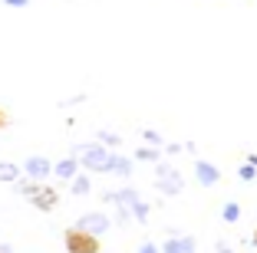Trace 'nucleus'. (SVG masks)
Instances as JSON below:
<instances>
[{
	"label": "nucleus",
	"mask_w": 257,
	"mask_h": 253,
	"mask_svg": "<svg viewBox=\"0 0 257 253\" xmlns=\"http://www.w3.org/2000/svg\"><path fill=\"white\" fill-rule=\"evenodd\" d=\"M27 201H30L37 210H53L56 204H60V191H53L50 184H43V181H40V184H37V191H33L30 197H27Z\"/></svg>",
	"instance_id": "6"
},
{
	"label": "nucleus",
	"mask_w": 257,
	"mask_h": 253,
	"mask_svg": "<svg viewBox=\"0 0 257 253\" xmlns=\"http://www.w3.org/2000/svg\"><path fill=\"white\" fill-rule=\"evenodd\" d=\"M7 122H10V119H7V112L0 109V128H7Z\"/></svg>",
	"instance_id": "23"
},
{
	"label": "nucleus",
	"mask_w": 257,
	"mask_h": 253,
	"mask_svg": "<svg viewBox=\"0 0 257 253\" xmlns=\"http://www.w3.org/2000/svg\"><path fill=\"white\" fill-rule=\"evenodd\" d=\"M20 164H14V161H0V181H7V184H17L20 181Z\"/></svg>",
	"instance_id": "12"
},
{
	"label": "nucleus",
	"mask_w": 257,
	"mask_h": 253,
	"mask_svg": "<svg viewBox=\"0 0 257 253\" xmlns=\"http://www.w3.org/2000/svg\"><path fill=\"white\" fill-rule=\"evenodd\" d=\"M4 4H7V7H27L30 0H4Z\"/></svg>",
	"instance_id": "21"
},
{
	"label": "nucleus",
	"mask_w": 257,
	"mask_h": 253,
	"mask_svg": "<svg viewBox=\"0 0 257 253\" xmlns=\"http://www.w3.org/2000/svg\"><path fill=\"white\" fill-rule=\"evenodd\" d=\"M155 184H159V191L165 194V197H178V194L185 191L182 171H178L175 164H162V161H159V168H155Z\"/></svg>",
	"instance_id": "3"
},
{
	"label": "nucleus",
	"mask_w": 257,
	"mask_h": 253,
	"mask_svg": "<svg viewBox=\"0 0 257 253\" xmlns=\"http://www.w3.org/2000/svg\"><path fill=\"white\" fill-rule=\"evenodd\" d=\"M73 158L79 161V171H86V174H109V158H112V151L102 148L99 142H92V145H79V148L73 151Z\"/></svg>",
	"instance_id": "1"
},
{
	"label": "nucleus",
	"mask_w": 257,
	"mask_h": 253,
	"mask_svg": "<svg viewBox=\"0 0 257 253\" xmlns=\"http://www.w3.org/2000/svg\"><path fill=\"white\" fill-rule=\"evenodd\" d=\"M198 240L195 237H168L165 243L159 246V253H195Z\"/></svg>",
	"instance_id": "8"
},
{
	"label": "nucleus",
	"mask_w": 257,
	"mask_h": 253,
	"mask_svg": "<svg viewBox=\"0 0 257 253\" xmlns=\"http://www.w3.org/2000/svg\"><path fill=\"white\" fill-rule=\"evenodd\" d=\"M128 217H132L128 207H115V220H119V223H128Z\"/></svg>",
	"instance_id": "19"
},
{
	"label": "nucleus",
	"mask_w": 257,
	"mask_h": 253,
	"mask_svg": "<svg viewBox=\"0 0 257 253\" xmlns=\"http://www.w3.org/2000/svg\"><path fill=\"white\" fill-rule=\"evenodd\" d=\"M159 148H149V145H142V148L136 151V161H152V164H159Z\"/></svg>",
	"instance_id": "14"
},
{
	"label": "nucleus",
	"mask_w": 257,
	"mask_h": 253,
	"mask_svg": "<svg viewBox=\"0 0 257 253\" xmlns=\"http://www.w3.org/2000/svg\"><path fill=\"white\" fill-rule=\"evenodd\" d=\"M214 253H234V250H231V246H224V243H218V246H214Z\"/></svg>",
	"instance_id": "22"
},
{
	"label": "nucleus",
	"mask_w": 257,
	"mask_h": 253,
	"mask_svg": "<svg viewBox=\"0 0 257 253\" xmlns=\"http://www.w3.org/2000/svg\"><path fill=\"white\" fill-rule=\"evenodd\" d=\"M73 227H79V230H86V233H92V237H102V233L112 227V217H106L102 210H89V214H83L79 220L73 223Z\"/></svg>",
	"instance_id": "4"
},
{
	"label": "nucleus",
	"mask_w": 257,
	"mask_h": 253,
	"mask_svg": "<svg viewBox=\"0 0 257 253\" xmlns=\"http://www.w3.org/2000/svg\"><path fill=\"white\" fill-rule=\"evenodd\" d=\"M119 142H122V138L115 132H99V145H102V148L112 151V148H119Z\"/></svg>",
	"instance_id": "16"
},
{
	"label": "nucleus",
	"mask_w": 257,
	"mask_h": 253,
	"mask_svg": "<svg viewBox=\"0 0 257 253\" xmlns=\"http://www.w3.org/2000/svg\"><path fill=\"white\" fill-rule=\"evenodd\" d=\"M237 178H241V181H254V178H257V171L250 168V164H241V168H237Z\"/></svg>",
	"instance_id": "18"
},
{
	"label": "nucleus",
	"mask_w": 257,
	"mask_h": 253,
	"mask_svg": "<svg viewBox=\"0 0 257 253\" xmlns=\"http://www.w3.org/2000/svg\"><path fill=\"white\" fill-rule=\"evenodd\" d=\"M63 246H66V253H102L99 237L79 230V227H66L63 230Z\"/></svg>",
	"instance_id": "2"
},
{
	"label": "nucleus",
	"mask_w": 257,
	"mask_h": 253,
	"mask_svg": "<svg viewBox=\"0 0 257 253\" xmlns=\"http://www.w3.org/2000/svg\"><path fill=\"white\" fill-rule=\"evenodd\" d=\"M195 178H198L201 187H214L221 181V168L211 164V161H204V158H198V161H195Z\"/></svg>",
	"instance_id": "7"
},
{
	"label": "nucleus",
	"mask_w": 257,
	"mask_h": 253,
	"mask_svg": "<svg viewBox=\"0 0 257 253\" xmlns=\"http://www.w3.org/2000/svg\"><path fill=\"white\" fill-rule=\"evenodd\" d=\"M20 171L27 174L30 181H43V178H50V174H53V161H50V158H43V155H30L27 161L20 164Z\"/></svg>",
	"instance_id": "5"
},
{
	"label": "nucleus",
	"mask_w": 257,
	"mask_h": 253,
	"mask_svg": "<svg viewBox=\"0 0 257 253\" xmlns=\"http://www.w3.org/2000/svg\"><path fill=\"white\" fill-rule=\"evenodd\" d=\"M53 174H56L60 181H73L76 174H79V161H76L73 155L63 158V161H56V164H53Z\"/></svg>",
	"instance_id": "9"
},
{
	"label": "nucleus",
	"mask_w": 257,
	"mask_h": 253,
	"mask_svg": "<svg viewBox=\"0 0 257 253\" xmlns=\"http://www.w3.org/2000/svg\"><path fill=\"white\" fill-rule=\"evenodd\" d=\"M132 171H136V164H132V158H122L112 151V158H109V174H119V178H132Z\"/></svg>",
	"instance_id": "10"
},
{
	"label": "nucleus",
	"mask_w": 257,
	"mask_h": 253,
	"mask_svg": "<svg viewBox=\"0 0 257 253\" xmlns=\"http://www.w3.org/2000/svg\"><path fill=\"white\" fill-rule=\"evenodd\" d=\"M136 253H159V243H142Z\"/></svg>",
	"instance_id": "20"
},
{
	"label": "nucleus",
	"mask_w": 257,
	"mask_h": 253,
	"mask_svg": "<svg viewBox=\"0 0 257 253\" xmlns=\"http://www.w3.org/2000/svg\"><path fill=\"white\" fill-rule=\"evenodd\" d=\"M195 253H198V250H195Z\"/></svg>",
	"instance_id": "25"
},
{
	"label": "nucleus",
	"mask_w": 257,
	"mask_h": 253,
	"mask_svg": "<svg viewBox=\"0 0 257 253\" xmlns=\"http://www.w3.org/2000/svg\"><path fill=\"white\" fill-rule=\"evenodd\" d=\"M142 138H145V145H149V148H162V145H165V138H162L159 132H152V128H145Z\"/></svg>",
	"instance_id": "17"
},
{
	"label": "nucleus",
	"mask_w": 257,
	"mask_h": 253,
	"mask_svg": "<svg viewBox=\"0 0 257 253\" xmlns=\"http://www.w3.org/2000/svg\"><path fill=\"white\" fill-rule=\"evenodd\" d=\"M250 246H257V227H254V237H250Z\"/></svg>",
	"instance_id": "24"
},
{
	"label": "nucleus",
	"mask_w": 257,
	"mask_h": 253,
	"mask_svg": "<svg viewBox=\"0 0 257 253\" xmlns=\"http://www.w3.org/2000/svg\"><path fill=\"white\" fill-rule=\"evenodd\" d=\"M221 217H224V223H237V220H241V204H237V201H227L224 210H221Z\"/></svg>",
	"instance_id": "13"
},
{
	"label": "nucleus",
	"mask_w": 257,
	"mask_h": 253,
	"mask_svg": "<svg viewBox=\"0 0 257 253\" xmlns=\"http://www.w3.org/2000/svg\"><path fill=\"white\" fill-rule=\"evenodd\" d=\"M128 210H132V217H136L139 223H145V220H149V204H145L142 197H139V201L132 204V207H128Z\"/></svg>",
	"instance_id": "15"
},
{
	"label": "nucleus",
	"mask_w": 257,
	"mask_h": 253,
	"mask_svg": "<svg viewBox=\"0 0 257 253\" xmlns=\"http://www.w3.org/2000/svg\"><path fill=\"white\" fill-rule=\"evenodd\" d=\"M69 191H73L76 197H86V194L92 191V178H89L86 171H79V174H76L73 181H69Z\"/></svg>",
	"instance_id": "11"
}]
</instances>
